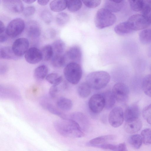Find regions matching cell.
I'll list each match as a JSON object with an SVG mask.
<instances>
[{
    "label": "cell",
    "mask_w": 151,
    "mask_h": 151,
    "mask_svg": "<svg viewBox=\"0 0 151 151\" xmlns=\"http://www.w3.org/2000/svg\"><path fill=\"white\" fill-rule=\"evenodd\" d=\"M91 88L86 82H83L79 85L78 91L79 96L81 98H85L88 97L91 91Z\"/></svg>",
    "instance_id": "27"
},
{
    "label": "cell",
    "mask_w": 151,
    "mask_h": 151,
    "mask_svg": "<svg viewBox=\"0 0 151 151\" xmlns=\"http://www.w3.org/2000/svg\"><path fill=\"white\" fill-rule=\"evenodd\" d=\"M143 118L151 125V104L145 107L142 111Z\"/></svg>",
    "instance_id": "42"
},
{
    "label": "cell",
    "mask_w": 151,
    "mask_h": 151,
    "mask_svg": "<svg viewBox=\"0 0 151 151\" xmlns=\"http://www.w3.org/2000/svg\"><path fill=\"white\" fill-rule=\"evenodd\" d=\"M58 108L64 111L70 110L73 106V103L70 99L64 97L59 98L56 102Z\"/></svg>",
    "instance_id": "23"
},
{
    "label": "cell",
    "mask_w": 151,
    "mask_h": 151,
    "mask_svg": "<svg viewBox=\"0 0 151 151\" xmlns=\"http://www.w3.org/2000/svg\"><path fill=\"white\" fill-rule=\"evenodd\" d=\"M64 76L70 83L76 85L80 81L82 75V71L79 63L71 62L68 63L63 70Z\"/></svg>",
    "instance_id": "4"
},
{
    "label": "cell",
    "mask_w": 151,
    "mask_h": 151,
    "mask_svg": "<svg viewBox=\"0 0 151 151\" xmlns=\"http://www.w3.org/2000/svg\"><path fill=\"white\" fill-rule=\"evenodd\" d=\"M50 0H38L39 4L41 6H44L47 5Z\"/></svg>",
    "instance_id": "50"
},
{
    "label": "cell",
    "mask_w": 151,
    "mask_h": 151,
    "mask_svg": "<svg viewBox=\"0 0 151 151\" xmlns=\"http://www.w3.org/2000/svg\"><path fill=\"white\" fill-rule=\"evenodd\" d=\"M56 131L61 135L71 138H79L84 136L83 129L75 120L70 119H61L54 123Z\"/></svg>",
    "instance_id": "1"
},
{
    "label": "cell",
    "mask_w": 151,
    "mask_h": 151,
    "mask_svg": "<svg viewBox=\"0 0 151 151\" xmlns=\"http://www.w3.org/2000/svg\"><path fill=\"white\" fill-rule=\"evenodd\" d=\"M141 14L147 16L151 12V0H142L140 11Z\"/></svg>",
    "instance_id": "37"
},
{
    "label": "cell",
    "mask_w": 151,
    "mask_h": 151,
    "mask_svg": "<svg viewBox=\"0 0 151 151\" xmlns=\"http://www.w3.org/2000/svg\"><path fill=\"white\" fill-rule=\"evenodd\" d=\"M142 90L145 94L151 97V74H148L143 78L142 84Z\"/></svg>",
    "instance_id": "28"
},
{
    "label": "cell",
    "mask_w": 151,
    "mask_h": 151,
    "mask_svg": "<svg viewBox=\"0 0 151 151\" xmlns=\"http://www.w3.org/2000/svg\"><path fill=\"white\" fill-rule=\"evenodd\" d=\"M114 31L117 34L120 35H127L134 32L127 21L117 25L114 28Z\"/></svg>",
    "instance_id": "20"
},
{
    "label": "cell",
    "mask_w": 151,
    "mask_h": 151,
    "mask_svg": "<svg viewBox=\"0 0 151 151\" xmlns=\"http://www.w3.org/2000/svg\"><path fill=\"white\" fill-rule=\"evenodd\" d=\"M45 109L51 113L58 116L61 119L68 118L66 114L59 110L55 106L49 103L46 105Z\"/></svg>",
    "instance_id": "36"
},
{
    "label": "cell",
    "mask_w": 151,
    "mask_h": 151,
    "mask_svg": "<svg viewBox=\"0 0 151 151\" xmlns=\"http://www.w3.org/2000/svg\"><path fill=\"white\" fill-rule=\"evenodd\" d=\"M89 109L95 114L101 112L105 107V102L102 94H96L92 95L88 103Z\"/></svg>",
    "instance_id": "8"
},
{
    "label": "cell",
    "mask_w": 151,
    "mask_h": 151,
    "mask_svg": "<svg viewBox=\"0 0 151 151\" xmlns=\"http://www.w3.org/2000/svg\"><path fill=\"white\" fill-rule=\"evenodd\" d=\"M3 3L6 9L13 13L22 12L24 8L20 0H3Z\"/></svg>",
    "instance_id": "13"
},
{
    "label": "cell",
    "mask_w": 151,
    "mask_h": 151,
    "mask_svg": "<svg viewBox=\"0 0 151 151\" xmlns=\"http://www.w3.org/2000/svg\"><path fill=\"white\" fill-rule=\"evenodd\" d=\"M35 12V9L33 6H29L24 8L22 12L23 15L26 17L33 15Z\"/></svg>",
    "instance_id": "44"
},
{
    "label": "cell",
    "mask_w": 151,
    "mask_h": 151,
    "mask_svg": "<svg viewBox=\"0 0 151 151\" xmlns=\"http://www.w3.org/2000/svg\"><path fill=\"white\" fill-rule=\"evenodd\" d=\"M26 61L28 63L36 64L42 60L41 51L35 47L29 48L24 54Z\"/></svg>",
    "instance_id": "11"
},
{
    "label": "cell",
    "mask_w": 151,
    "mask_h": 151,
    "mask_svg": "<svg viewBox=\"0 0 151 151\" xmlns=\"http://www.w3.org/2000/svg\"><path fill=\"white\" fill-rule=\"evenodd\" d=\"M115 138V136L112 134L102 136L91 140L88 145L92 147L94 145L104 144L113 141L114 139Z\"/></svg>",
    "instance_id": "17"
},
{
    "label": "cell",
    "mask_w": 151,
    "mask_h": 151,
    "mask_svg": "<svg viewBox=\"0 0 151 151\" xmlns=\"http://www.w3.org/2000/svg\"><path fill=\"white\" fill-rule=\"evenodd\" d=\"M70 16L67 13L60 12L55 17V21L57 24L60 26L66 25L69 21Z\"/></svg>",
    "instance_id": "33"
},
{
    "label": "cell",
    "mask_w": 151,
    "mask_h": 151,
    "mask_svg": "<svg viewBox=\"0 0 151 151\" xmlns=\"http://www.w3.org/2000/svg\"><path fill=\"white\" fill-rule=\"evenodd\" d=\"M46 81L52 85L58 86L62 81V77L58 74L52 73L47 74L45 78Z\"/></svg>",
    "instance_id": "29"
},
{
    "label": "cell",
    "mask_w": 151,
    "mask_h": 151,
    "mask_svg": "<svg viewBox=\"0 0 151 151\" xmlns=\"http://www.w3.org/2000/svg\"><path fill=\"white\" fill-rule=\"evenodd\" d=\"M67 7L68 10L72 12H75L79 10L82 7L81 0H67Z\"/></svg>",
    "instance_id": "35"
},
{
    "label": "cell",
    "mask_w": 151,
    "mask_h": 151,
    "mask_svg": "<svg viewBox=\"0 0 151 151\" xmlns=\"http://www.w3.org/2000/svg\"><path fill=\"white\" fill-rule=\"evenodd\" d=\"M6 29L4 23L1 20L0 21V34L5 32Z\"/></svg>",
    "instance_id": "49"
},
{
    "label": "cell",
    "mask_w": 151,
    "mask_h": 151,
    "mask_svg": "<svg viewBox=\"0 0 151 151\" xmlns=\"http://www.w3.org/2000/svg\"><path fill=\"white\" fill-rule=\"evenodd\" d=\"M111 1L118 3H120L123 2L124 0H109Z\"/></svg>",
    "instance_id": "53"
},
{
    "label": "cell",
    "mask_w": 151,
    "mask_h": 151,
    "mask_svg": "<svg viewBox=\"0 0 151 151\" xmlns=\"http://www.w3.org/2000/svg\"><path fill=\"white\" fill-rule=\"evenodd\" d=\"M51 45L53 50V55L64 54L65 49V44L62 40H56Z\"/></svg>",
    "instance_id": "26"
},
{
    "label": "cell",
    "mask_w": 151,
    "mask_h": 151,
    "mask_svg": "<svg viewBox=\"0 0 151 151\" xmlns=\"http://www.w3.org/2000/svg\"><path fill=\"white\" fill-rule=\"evenodd\" d=\"M139 38L140 42L144 45L151 42V29H145L139 33Z\"/></svg>",
    "instance_id": "30"
},
{
    "label": "cell",
    "mask_w": 151,
    "mask_h": 151,
    "mask_svg": "<svg viewBox=\"0 0 151 151\" xmlns=\"http://www.w3.org/2000/svg\"><path fill=\"white\" fill-rule=\"evenodd\" d=\"M84 5L90 8H94L99 6L101 0H81Z\"/></svg>",
    "instance_id": "43"
},
{
    "label": "cell",
    "mask_w": 151,
    "mask_h": 151,
    "mask_svg": "<svg viewBox=\"0 0 151 151\" xmlns=\"http://www.w3.org/2000/svg\"><path fill=\"white\" fill-rule=\"evenodd\" d=\"M48 68L45 65H42L36 68L33 73L35 78L37 80L41 81L43 80L48 74Z\"/></svg>",
    "instance_id": "21"
},
{
    "label": "cell",
    "mask_w": 151,
    "mask_h": 151,
    "mask_svg": "<svg viewBox=\"0 0 151 151\" xmlns=\"http://www.w3.org/2000/svg\"><path fill=\"white\" fill-rule=\"evenodd\" d=\"M127 21L133 31L144 29L151 24V14L147 16L134 14Z\"/></svg>",
    "instance_id": "5"
},
{
    "label": "cell",
    "mask_w": 151,
    "mask_h": 151,
    "mask_svg": "<svg viewBox=\"0 0 151 151\" xmlns=\"http://www.w3.org/2000/svg\"><path fill=\"white\" fill-rule=\"evenodd\" d=\"M46 37L50 39H52L56 35L55 30L53 29H50L47 32Z\"/></svg>",
    "instance_id": "46"
},
{
    "label": "cell",
    "mask_w": 151,
    "mask_h": 151,
    "mask_svg": "<svg viewBox=\"0 0 151 151\" xmlns=\"http://www.w3.org/2000/svg\"><path fill=\"white\" fill-rule=\"evenodd\" d=\"M130 6L134 11L138 12L141 9L142 0H128Z\"/></svg>",
    "instance_id": "40"
},
{
    "label": "cell",
    "mask_w": 151,
    "mask_h": 151,
    "mask_svg": "<svg viewBox=\"0 0 151 151\" xmlns=\"http://www.w3.org/2000/svg\"><path fill=\"white\" fill-rule=\"evenodd\" d=\"M70 119L76 122L83 129V128H84L87 127L88 123L87 118L84 114L81 113H73L70 116Z\"/></svg>",
    "instance_id": "22"
},
{
    "label": "cell",
    "mask_w": 151,
    "mask_h": 151,
    "mask_svg": "<svg viewBox=\"0 0 151 151\" xmlns=\"http://www.w3.org/2000/svg\"><path fill=\"white\" fill-rule=\"evenodd\" d=\"M141 134L144 144L146 145L151 144V129L147 128L143 130Z\"/></svg>",
    "instance_id": "38"
},
{
    "label": "cell",
    "mask_w": 151,
    "mask_h": 151,
    "mask_svg": "<svg viewBox=\"0 0 151 151\" xmlns=\"http://www.w3.org/2000/svg\"><path fill=\"white\" fill-rule=\"evenodd\" d=\"M129 142L134 148L138 149L141 147L142 139L141 136L139 134H135L130 136L129 139Z\"/></svg>",
    "instance_id": "34"
},
{
    "label": "cell",
    "mask_w": 151,
    "mask_h": 151,
    "mask_svg": "<svg viewBox=\"0 0 151 151\" xmlns=\"http://www.w3.org/2000/svg\"><path fill=\"white\" fill-rule=\"evenodd\" d=\"M26 31L27 36L32 39L39 37L41 34V29L40 25L36 22L31 21L27 23Z\"/></svg>",
    "instance_id": "14"
},
{
    "label": "cell",
    "mask_w": 151,
    "mask_h": 151,
    "mask_svg": "<svg viewBox=\"0 0 151 151\" xmlns=\"http://www.w3.org/2000/svg\"><path fill=\"white\" fill-rule=\"evenodd\" d=\"M40 16L42 20L47 24H50L52 21V15L50 12L48 10L43 11L41 13Z\"/></svg>",
    "instance_id": "39"
},
{
    "label": "cell",
    "mask_w": 151,
    "mask_h": 151,
    "mask_svg": "<svg viewBox=\"0 0 151 151\" xmlns=\"http://www.w3.org/2000/svg\"><path fill=\"white\" fill-rule=\"evenodd\" d=\"M123 2L118 3L106 0L105 3V8L111 12H117L120 11L123 7Z\"/></svg>",
    "instance_id": "31"
},
{
    "label": "cell",
    "mask_w": 151,
    "mask_h": 151,
    "mask_svg": "<svg viewBox=\"0 0 151 151\" xmlns=\"http://www.w3.org/2000/svg\"><path fill=\"white\" fill-rule=\"evenodd\" d=\"M6 70V67L5 66H2L1 67V66L0 74H1V73H3L4 72H5Z\"/></svg>",
    "instance_id": "52"
},
{
    "label": "cell",
    "mask_w": 151,
    "mask_h": 151,
    "mask_svg": "<svg viewBox=\"0 0 151 151\" xmlns=\"http://www.w3.org/2000/svg\"><path fill=\"white\" fill-rule=\"evenodd\" d=\"M64 54L66 62L68 60V63L74 62L79 63L81 61L82 52L80 48L78 46H74L70 47Z\"/></svg>",
    "instance_id": "12"
},
{
    "label": "cell",
    "mask_w": 151,
    "mask_h": 151,
    "mask_svg": "<svg viewBox=\"0 0 151 151\" xmlns=\"http://www.w3.org/2000/svg\"><path fill=\"white\" fill-rule=\"evenodd\" d=\"M41 51L42 60L45 61H48L51 60L53 55V51L51 45H47L44 46Z\"/></svg>",
    "instance_id": "32"
},
{
    "label": "cell",
    "mask_w": 151,
    "mask_h": 151,
    "mask_svg": "<svg viewBox=\"0 0 151 151\" xmlns=\"http://www.w3.org/2000/svg\"><path fill=\"white\" fill-rule=\"evenodd\" d=\"M8 36L5 33L0 34V42L1 43H3L6 41L8 39Z\"/></svg>",
    "instance_id": "48"
},
{
    "label": "cell",
    "mask_w": 151,
    "mask_h": 151,
    "mask_svg": "<svg viewBox=\"0 0 151 151\" xmlns=\"http://www.w3.org/2000/svg\"><path fill=\"white\" fill-rule=\"evenodd\" d=\"M127 150V146L125 143H121L118 145V151H126Z\"/></svg>",
    "instance_id": "47"
},
{
    "label": "cell",
    "mask_w": 151,
    "mask_h": 151,
    "mask_svg": "<svg viewBox=\"0 0 151 151\" xmlns=\"http://www.w3.org/2000/svg\"><path fill=\"white\" fill-rule=\"evenodd\" d=\"M67 5V0H52L50 2L49 6L52 11L60 12L65 10Z\"/></svg>",
    "instance_id": "19"
},
{
    "label": "cell",
    "mask_w": 151,
    "mask_h": 151,
    "mask_svg": "<svg viewBox=\"0 0 151 151\" xmlns=\"http://www.w3.org/2000/svg\"><path fill=\"white\" fill-rule=\"evenodd\" d=\"M51 60L52 66L57 68L63 67L66 63L65 54L61 55H53Z\"/></svg>",
    "instance_id": "25"
},
{
    "label": "cell",
    "mask_w": 151,
    "mask_h": 151,
    "mask_svg": "<svg viewBox=\"0 0 151 151\" xmlns=\"http://www.w3.org/2000/svg\"><path fill=\"white\" fill-rule=\"evenodd\" d=\"M92 147L104 150L118 151V145L109 143L108 142L100 145H94Z\"/></svg>",
    "instance_id": "41"
},
{
    "label": "cell",
    "mask_w": 151,
    "mask_h": 151,
    "mask_svg": "<svg viewBox=\"0 0 151 151\" xmlns=\"http://www.w3.org/2000/svg\"><path fill=\"white\" fill-rule=\"evenodd\" d=\"M124 114L122 108L117 106L112 109L109 115L108 120L110 124L114 127H118L123 123Z\"/></svg>",
    "instance_id": "9"
},
{
    "label": "cell",
    "mask_w": 151,
    "mask_h": 151,
    "mask_svg": "<svg viewBox=\"0 0 151 151\" xmlns=\"http://www.w3.org/2000/svg\"><path fill=\"white\" fill-rule=\"evenodd\" d=\"M29 42L25 38H19L16 40L12 46V50L15 55L20 57L24 55L29 48Z\"/></svg>",
    "instance_id": "10"
},
{
    "label": "cell",
    "mask_w": 151,
    "mask_h": 151,
    "mask_svg": "<svg viewBox=\"0 0 151 151\" xmlns=\"http://www.w3.org/2000/svg\"><path fill=\"white\" fill-rule=\"evenodd\" d=\"M110 79V76L106 72L96 71L88 74L86 78V82L91 88L99 90L105 87L109 82Z\"/></svg>",
    "instance_id": "2"
},
{
    "label": "cell",
    "mask_w": 151,
    "mask_h": 151,
    "mask_svg": "<svg viewBox=\"0 0 151 151\" xmlns=\"http://www.w3.org/2000/svg\"><path fill=\"white\" fill-rule=\"evenodd\" d=\"M59 88L58 86L52 85L50 87L49 90V95L52 99L55 98L58 92Z\"/></svg>",
    "instance_id": "45"
},
{
    "label": "cell",
    "mask_w": 151,
    "mask_h": 151,
    "mask_svg": "<svg viewBox=\"0 0 151 151\" xmlns=\"http://www.w3.org/2000/svg\"><path fill=\"white\" fill-rule=\"evenodd\" d=\"M139 110L138 106L135 104H132L126 109L124 117L125 122L133 120L139 118Z\"/></svg>",
    "instance_id": "15"
},
{
    "label": "cell",
    "mask_w": 151,
    "mask_h": 151,
    "mask_svg": "<svg viewBox=\"0 0 151 151\" xmlns=\"http://www.w3.org/2000/svg\"><path fill=\"white\" fill-rule=\"evenodd\" d=\"M116 20V16L112 12L105 8H101L96 14L94 23L97 28L102 29L113 25Z\"/></svg>",
    "instance_id": "3"
},
{
    "label": "cell",
    "mask_w": 151,
    "mask_h": 151,
    "mask_svg": "<svg viewBox=\"0 0 151 151\" xmlns=\"http://www.w3.org/2000/svg\"><path fill=\"white\" fill-rule=\"evenodd\" d=\"M150 70H151V67H150Z\"/></svg>",
    "instance_id": "54"
},
{
    "label": "cell",
    "mask_w": 151,
    "mask_h": 151,
    "mask_svg": "<svg viewBox=\"0 0 151 151\" xmlns=\"http://www.w3.org/2000/svg\"><path fill=\"white\" fill-rule=\"evenodd\" d=\"M142 127V122L139 118L128 122H126L124 128L125 131L129 134H133L139 131Z\"/></svg>",
    "instance_id": "16"
},
{
    "label": "cell",
    "mask_w": 151,
    "mask_h": 151,
    "mask_svg": "<svg viewBox=\"0 0 151 151\" xmlns=\"http://www.w3.org/2000/svg\"><path fill=\"white\" fill-rule=\"evenodd\" d=\"M112 92L116 101L120 103L126 102L129 94V90L125 84L119 83L115 84L112 88Z\"/></svg>",
    "instance_id": "7"
},
{
    "label": "cell",
    "mask_w": 151,
    "mask_h": 151,
    "mask_svg": "<svg viewBox=\"0 0 151 151\" xmlns=\"http://www.w3.org/2000/svg\"><path fill=\"white\" fill-rule=\"evenodd\" d=\"M0 58L4 59L15 60L19 57L15 55L12 47L4 46L0 49Z\"/></svg>",
    "instance_id": "18"
},
{
    "label": "cell",
    "mask_w": 151,
    "mask_h": 151,
    "mask_svg": "<svg viewBox=\"0 0 151 151\" xmlns=\"http://www.w3.org/2000/svg\"><path fill=\"white\" fill-rule=\"evenodd\" d=\"M25 3L27 4H31L34 2L36 0H22Z\"/></svg>",
    "instance_id": "51"
},
{
    "label": "cell",
    "mask_w": 151,
    "mask_h": 151,
    "mask_svg": "<svg viewBox=\"0 0 151 151\" xmlns=\"http://www.w3.org/2000/svg\"><path fill=\"white\" fill-rule=\"evenodd\" d=\"M102 94L105 100V107L107 109L112 108L114 106L116 100L112 91H108Z\"/></svg>",
    "instance_id": "24"
},
{
    "label": "cell",
    "mask_w": 151,
    "mask_h": 151,
    "mask_svg": "<svg viewBox=\"0 0 151 151\" xmlns=\"http://www.w3.org/2000/svg\"><path fill=\"white\" fill-rule=\"evenodd\" d=\"M25 27L24 20L18 18L11 21L6 28L5 32L12 38L16 37L23 32Z\"/></svg>",
    "instance_id": "6"
}]
</instances>
